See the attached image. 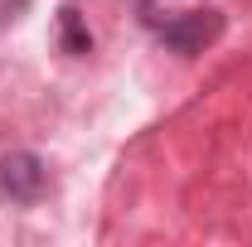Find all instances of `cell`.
<instances>
[{
	"label": "cell",
	"instance_id": "3",
	"mask_svg": "<svg viewBox=\"0 0 252 247\" xmlns=\"http://www.w3.org/2000/svg\"><path fill=\"white\" fill-rule=\"evenodd\" d=\"M59 44H63V54H73V59H88V54H93V34H88L83 10H78L73 0L59 10Z\"/></svg>",
	"mask_w": 252,
	"mask_h": 247
},
{
	"label": "cell",
	"instance_id": "2",
	"mask_svg": "<svg viewBox=\"0 0 252 247\" xmlns=\"http://www.w3.org/2000/svg\"><path fill=\"white\" fill-rule=\"evenodd\" d=\"M49 189V165L34 151H10L0 160V194L10 204H39Z\"/></svg>",
	"mask_w": 252,
	"mask_h": 247
},
{
	"label": "cell",
	"instance_id": "1",
	"mask_svg": "<svg viewBox=\"0 0 252 247\" xmlns=\"http://www.w3.org/2000/svg\"><path fill=\"white\" fill-rule=\"evenodd\" d=\"M223 34V15L219 10H185V15H175L170 25H160V44L170 49V54H180V59H194V54H204L209 44H219Z\"/></svg>",
	"mask_w": 252,
	"mask_h": 247
}]
</instances>
